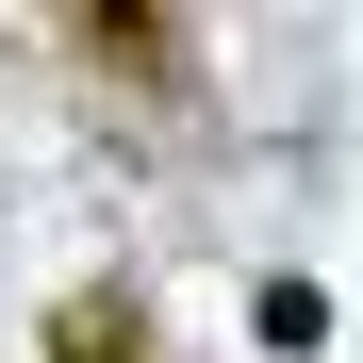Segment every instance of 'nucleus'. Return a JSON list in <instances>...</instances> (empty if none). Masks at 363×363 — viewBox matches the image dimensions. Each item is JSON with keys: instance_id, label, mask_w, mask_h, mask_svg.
Here are the masks:
<instances>
[{"instance_id": "3", "label": "nucleus", "mask_w": 363, "mask_h": 363, "mask_svg": "<svg viewBox=\"0 0 363 363\" xmlns=\"http://www.w3.org/2000/svg\"><path fill=\"white\" fill-rule=\"evenodd\" d=\"M248 330L297 363V347H330V297H314V281H264V297H248Z\"/></svg>"}, {"instance_id": "1", "label": "nucleus", "mask_w": 363, "mask_h": 363, "mask_svg": "<svg viewBox=\"0 0 363 363\" xmlns=\"http://www.w3.org/2000/svg\"><path fill=\"white\" fill-rule=\"evenodd\" d=\"M33 347H50V363H149V297H133V281H67Z\"/></svg>"}, {"instance_id": "2", "label": "nucleus", "mask_w": 363, "mask_h": 363, "mask_svg": "<svg viewBox=\"0 0 363 363\" xmlns=\"http://www.w3.org/2000/svg\"><path fill=\"white\" fill-rule=\"evenodd\" d=\"M67 50H83V67H133V83H182V33H165V17H116V0H83Z\"/></svg>"}]
</instances>
